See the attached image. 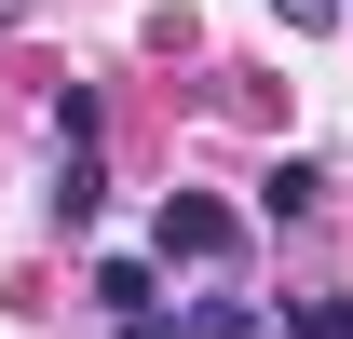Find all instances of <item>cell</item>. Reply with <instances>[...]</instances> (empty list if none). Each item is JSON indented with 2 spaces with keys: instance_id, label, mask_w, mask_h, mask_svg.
<instances>
[{
  "instance_id": "obj_1",
  "label": "cell",
  "mask_w": 353,
  "mask_h": 339,
  "mask_svg": "<svg viewBox=\"0 0 353 339\" xmlns=\"http://www.w3.org/2000/svg\"><path fill=\"white\" fill-rule=\"evenodd\" d=\"M150 245H163V258H231V245H245V217H231V204H190V190H176Z\"/></svg>"
},
{
  "instance_id": "obj_2",
  "label": "cell",
  "mask_w": 353,
  "mask_h": 339,
  "mask_svg": "<svg viewBox=\"0 0 353 339\" xmlns=\"http://www.w3.org/2000/svg\"><path fill=\"white\" fill-rule=\"evenodd\" d=\"M312 204H326V176H312V163H272V190H259V217H312Z\"/></svg>"
},
{
  "instance_id": "obj_3",
  "label": "cell",
  "mask_w": 353,
  "mask_h": 339,
  "mask_svg": "<svg viewBox=\"0 0 353 339\" xmlns=\"http://www.w3.org/2000/svg\"><path fill=\"white\" fill-rule=\"evenodd\" d=\"M285 339H353V298H285Z\"/></svg>"
},
{
  "instance_id": "obj_4",
  "label": "cell",
  "mask_w": 353,
  "mask_h": 339,
  "mask_svg": "<svg viewBox=\"0 0 353 339\" xmlns=\"http://www.w3.org/2000/svg\"><path fill=\"white\" fill-rule=\"evenodd\" d=\"M176 339H259V312H245V298H204V312H190Z\"/></svg>"
},
{
  "instance_id": "obj_5",
  "label": "cell",
  "mask_w": 353,
  "mask_h": 339,
  "mask_svg": "<svg viewBox=\"0 0 353 339\" xmlns=\"http://www.w3.org/2000/svg\"><path fill=\"white\" fill-rule=\"evenodd\" d=\"M326 14H340V0H285V28H326Z\"/></svg>"
}]
</instances>
